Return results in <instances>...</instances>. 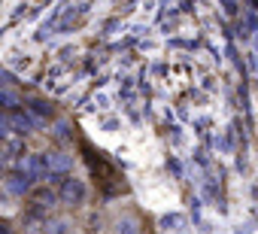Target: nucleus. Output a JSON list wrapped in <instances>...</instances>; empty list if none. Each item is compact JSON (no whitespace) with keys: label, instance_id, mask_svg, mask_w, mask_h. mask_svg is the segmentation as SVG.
I'll list each match as a JSON object with an SVG mask.
<instances>
[{"label":"nucleus","instance_id":"nucleus-5","mask_svg":"<svg viewBox=\"0 0 258 234\" xmlns=\"http://www.w3.org/2000/svg\"><path fill=\"white\" fill-rule=\"evenodd\" d=\"M0 234H10V228H7V225H0Z\"/></svg>","mask_w":258,"mask_h":234},{"label":"nucleus","instance_id":"nucleus-2","mask_svg":"<svg viewBox=\"0 0 258 234\" xmlns=\"http://www.w3.org/2000/svg\"><path fill=\"white\" fill-rule=\"evenodd\" d=\"M43 158H46V167H49V170H67V167H70V158H64V155H58V152L43 155Z\"/></svg>","mask_w":258,"mask_h":234},{"label":"nucleus","instance_id":"nucleus-3","mask_svg":"<svg viewBox=\"0 0 258 234\" xmlns=\"http://www.w3.org/2000/svg\"><path fill=\"white\" fill-rule=\"evenodd\" d=\"M28 186H31V177H28V173H25V177H22V173H16V177H13V183H10V189H13V192H28Z\"/></svg>","mask_w":258,"mask_h":234},{"label":"nucleus","instance_id":"nucleus-1","mask_svg":"<svg viewBox=\"0 0 258 234\" xmlns=\"http://www.w3.org/2000/svg\"><path fill=\"white\" fill-rule=\"evenodd\" d=\"M61 198H64L67 204H79V201L85 198V186H82L79 180H67L64 189H61Z\"/></svg>","mask_w":258,"mask_h":234},{"label":"nucleus","instance_id":"nucleus-4","mask_svg":"<svg viewBox=\"0 0 258 234\" xmlns=\"http://www.w3.org/2000/svg\"><path fill=\"white\" fill-rule=\"evenodd\" d=\"M118 234H137V228H134V222H118Z\"/></svg>","mask_w":258,"mask_h":234}]
</instances>
